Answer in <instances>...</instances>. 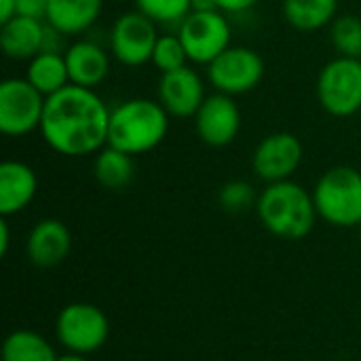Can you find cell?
Masks as SVG:
<instances>
[{
    "mask_svg": "<svg viewBox=\"0 0 361 361\" xmlns=\"http://www.w3.org/2000/svg\"><path fill=\"white\" fill-rule=\"evenodd\" d=\"M17 15V0H0V23L11 21Z\"/></svg>",
    "mask_w": 361,
    "mask_h": 361,
    "instance_id": "f546056e",
    "label": "cell"
},
{
    "mask_svg": "<svg viewBox=\"0 0 361 361\" xmlns=\"http://www.w3.org/2000/svg\"><path fill=\"white\" fill-rule=\"evenodd\" d=\"M182 38L188 61L209 66L233 44V25L222 11H192L176 30Z\"/></svg>",
    "mask_w": 361,
    "mask_h": 361,
    "instance_id": "52a82bcc",
    "label": "cell"
},
{
    "mask_svg": "<svg viewBox=\"0 0 361 361\" xmlns=\"http://www.w3.org/2000/svg\"><path fill=\"white\" fill-rule=\"evenodd\" d=\"M110 112L95 89L68 85L47 97L38 131L44 144L61 157L97 154L108 146Z\"/></svg>",
    "mask_w": 361,
    "mask_h": 361,
    "instance_id": "6da1fadb",
    "label": "cell"
},
{
    "mask_svg": "<svg viewBox=\"0 0 361 361\" xmlns=\"http://www.w3.org/2000/svg\"><path fill=\"white\" fill-rule=\"evenodd\" d=\"M169 118L171 116L159 99H125L110 112L108 146L123 150L131 157L146 154L167 137Z\"/></svg>",
    "mask_w": 361,
    "mask_h": 361,
    "instance_id": "7a4b0ae2",
    "label": "cell"
},
{
    "mask_svg": "<svg viewBox=\"0 0 361 361\" xmlns=\"http://www.w3.org/2000/svg\"><path fill=\"white\" fill-rule=\"evenodd\" d=\"M38 192L36 171L21 161H4L0 165V216L11 218L23 212Z\"/></svg>",
    "mask_w": 361,
    "mask_h": 361,
    "instance_id": "2e32d148",
    "label": "cell"
},
{
    "mask_svg": "<svg viewBox=\"0 0 361 361\" xmlns=\"http://www.w3.org/2000/svg\"><path fill=\"white\" fill-rule=\"evenodd\" d=\"M72 250L70 228L55 218L40 220L27 235L25 254L30 262L38 269L59 267Z\"/></svg>",
    "mask_w": 361,
    "mask_h": 361,
    "instance_id": "5bb4252c",
    "label": "cell"
},
{
    "mask_svg": "<svg viewBox=\"0 0 361 361\" xmlns=\"http://www.w3.org/2000/svg\"><path fill=\"white\" fill-rule=\"evenodd\" d=\"M192 11H220L216 0H192Z\"/></svg>",
    "mask_w": 361,
    "mask_h": 361,
    "instance_id": "4dcf8cb0",
    "label": "cell"
},
{
    "mask_svg": "<svg viewBox=\"0 0 361 361\" xmlns=\"http://www.w3.org/2000/svg\"><path fill=\"white\" fill-rule=\"evenodd\" d=\"M51 343L34 330H15L2 345V361H57Z\"/></svg>",
    "mask_w": 361,
    "mask_h": 361,
    "instance_id": "7402d4cb",
    "label": "cell"
},
{
    "mask_svg": "<svg viewBox=\"0 0 361 361\" xmlns=\"http://www.w3.org/2000/svg\"><path fill=\"white\" fill-rule=\"evenodd\" d=\"M256 214L271 235L290 241L307 237L319 218L313 192L292 180L267 184V188L258 195Z\"/></svg>",
    "mask_w": 361,
    "mask_h": 361,
    "instance_id": "3957f363",
    "label": "cell"
},
{
    "mask_svg": "<svg viewBox=\"0 0 361 361\" xmlns=\"http://www.w3.org/2000/svg\"><path fill=\"white\" fill-rule=\"evenodd\" d=\"M317 99L336 118L357 114L361 110V59L338 55L328 61L317 76Z\"/></svg>",
    "mask_w": 361,
    "mask_h": 361,
    "instance_id": "5b68a950",
    "label": "cell"
},
{
    "mask_svg": "<svg viewBox=\"0 0 361 361\" xmlns=\"http://www.w3.org/2000/svg\"><path fill=\"white\" fill-rule=\"evenodd\" d=\"M317 216L338 228L361 224V171L338 165L328 169L313 188Z\"/></svg>",
    "mask_w": 361,
    "mask_h": 361,
    "instance_id": "277c9868",
    "label": "cell"
},
{
    "mask_svg": "<svg viewBox=\"0 0 361 361\" xmlns=\"http://www.w3.org/2000/svg\"><path fill=\"white\" fill-rule=\"evenodd\" d=\"M330 38L338 55L361 59V19L355 15H341L332 21Z\"/></svg>",
    "mask_w": 361,
    "mask_h": 361,
    "instance_id": "cb8c5ba5",
    "label": "cell"
},
{
    "mask_svg": "<svg viewBox=\"0 0 361 361\" xmlns=\"http://www.w3.org/2000/svg\"><path fill=\"white\" fill-rule=\"evenodd\" d=\"M205 97V82L195 68L184 66L161 74L159 102L171 118H195Z\"/></svg>",
    "mask_w": 361,
    "mask_h": 361,
    "instance_id": "4fadbf2b",
    "label": "cell"
},
{
    "mask_svg": "<svg viewBox=\"0 0 361 361\" xmlns=\"http://www.w3.org/2000/svg\"><path fill=\"white\" fill-rule=\"evenodd\" d=\"M286 21L300 32H315L332 21L338 15V0H283Z\"/></svg>",
    "mask_w": 361,
    "mask_h": 361,
    "instance_id": "ffe728a7",
    "label": "cell"
},
{
    "mask_svg": "<svg viewBox=\"0 0 361 361\" xmlns=\"http://www.w3.org/2000/svg\"><path fill=\"white\" fill-rule=\"evenodd\" d=\"M150 61L161 74H167V72H173V70L188 66V53H186L182 38L178 36V32L159 36Z\"/></svg>",
    "mask_w": 361,
    "mask_h": 361,
    "instance_id": "d4e9b609",
    "label": "cell"
},
{
    "mask_svg": "<svg viewBox=\"0 0 361 361\" xmlns=\"http://www.w3.org/2000/svg\"><path fill=\"white\" fill-rule=\"evenodd\" d=\"M70 85L97 89L110 72V53L93 40H76L68 44L66 53Z\"/></svg>",
    "mask_w": 361,
    "mask_h": 361,
    "instance_id": "9a60e30c",
    "label": "cell"
},
{
    "mask_svg": "<svg viewBox=\"0 0 361 361\" xmlns=\"http://www.w3.org/2000/svg\"><path fill=\"white\" fill-rule=\"evenodd\" d=\"M55 334L68 353L91 355L106 345L110 324L99 307L89 302H72L59 311Z\"/></svg>",
    "mask_w": 361,
    "mask_h": 361,
    "instance_id": "8992f818",
    "label": "cell"
},
{
    "mask_svg": "<svg viewBox=\"0 0 361 361\" xmlns=\"http://www.w3.org/2000/svg\"><path fill=\"white\" fill-rule=\"evenodd\" d=\"M159 36L157 23L135 8L123 13L112 23L108 34V51L118 63L127 68H140L152 59Z\"/></svg>",
    "mask_w": 361,
    "mask_h": 361,
    "instance_id": "9c48e42d",
    "label": "cell"
},
{
    "mask_svg": "<svg viewBox=\"0 0 361 361\" xmlns=\"http://www.w3.org/2000/svg\"><path fill=\"white\" fill-rule=\"evenodd\" d=\"M305 157L302 142L288 131H277L267 135L252 154V169L254 173L267 182H283L292 180V176L298 171Z\"/></svg>",
    "mask_w": 361,
    "mask_h": 361,
    "instance_id": "8fae6325",
    "label": "cell"
},
{
    "mask_svg": "<svg viewBox=\"0 0 361 361\" xmlns=\"http://www.w3.org/2000/svg\"><path fill=\"white\" fill-rule=\"evenodd\" d=\"M195 129L199 140L212 148H224L233 144L241 131V110L235 97L218 91L207 95L195 114Z\"/></svg>",
    "mask_w": 361,
    "mask_h": 361,
    "instance_id": "7c38bea8",
    "label": "cell"
},
{
    "mask_svg": "<svg viewBox=\"0 0 361 361\" xmlns=\"http://www.w3.org/2000/svg\"><path fill=\"white\" fill-rule=\"evenodd\" d=\"M47 97L23 76L0 82V131L8 137H23L40 129Z\"/></svg>",
    "mask_w": 361,
    "mask_h": 361,
    "instance_id": "ba28073f",
    "label": "cell"
},
{
    "mask_svg": "<svg viewBox=\"0 0 361 361\" xmlns=\"http://www.w3.org/2000/svg\"><path fill=\"white\" fill-rule=\"evenodd\" d=\"M11 247V226H8V218L0 220V256H6Z\"/></svg>",
    "mask_w": 361,
    "mask_h": 361,
    "instance_id": "f1b7e54d",
    "label": "cell"
},
{
    "mask_svg": "<svg viewBox=\"0 0 361 361\" xmlns=\"http://www.w3.org/2000/svg\"><path fill=\"white\" fill-rule=\"evenodd\" d=\"M360 233H361V224H360Z\"/></svg>",
    "mask_w": 361,
    "mask_h": 361,
    "instance_id": "d6a6232c",
    "label": "cell"
},
{
    "mask_svg": "<svg viewBox=\"0 0 361 361\" xmlns=\"http://www.w3.org/2000/svg\"><path fill=\"white\" fill-rule=\"evenodd\" d=\"M57 361H89V360H87V355H80V353H66V355H61Z\"/></svg>",
    "mask_w": 361,
    "mask_h": 361,
    "instance_id": "1f68e13d",
    "label": "cell"
},
{
    "mask_svg": "<svg viewBox=\"0 0 361 361\" xmlns=\"http://www.w3.org/2000/svg\"><path fill=\"white\" fill-rule=\"evenodd\" d=\"M264 78V59L250 47L231 44L207 66V80L218 93L243 95Z\"/></svg>",
    "mask_w": 361,
    "mask_h": 361,
    "instance_id": "30bf717a",
    "label": "cell"
},
{
    "mask_svg": "<svg viewBox=\"0 0 361 361\" xmlns=\"http://www.w3.org/2000/svg\"><path fill=\"white\" fill-rule=\"evenodd\" d=\"M218 203L228 214H245L258 203L256 188L245 180H231L218 192Z\"/></svg>",
    "mask_w": 361,
    "mask_h": 361,
    "instance_id": "484cf974",
    "label": "cell"
},
{
    "mask_svg": "<svg viewBox=\"0 0 361 361\" xmlns=\"http://www.w3.org/2000/svg\"><path fill=\"white\" fill-rule=\"evenodd\" d=\"M133 2H135V0H133Z\"/></svg>",
    "mask_w": 361,
    "mask_h": 361,
    "instance_id": "836d02e7",
    "label": "cell"
},
{
    "mask_svg": "<svg viewBox=\"0 0 361 361\" xmlns=\"http://www.w3.org/2000/svg\"><path fill=\"white\" fill-rule=\"evenodd\" d=\"M104 0H51L44 21L63 36H80L99 19Z\"/></svg>",
    "mask_w": 361,
    "mask_h": 361,
    "instance_id": "ac0fdd59",
    "label": "cell"
},
{
    "mask_svg": "<svg viewBox=\"0 0 361 361\" xmlns=\"http://www.w3.org/2000/svg\"><path fill=\"white\" fill-rule=\"evenodd\" d=\"M51 0H17V15L44 19Z\"/></svg>",
    "mask_w": 361,
    "mask_h": 361,
    "instance_id": "4316f807",
    "label": "cell"
},
{
    "mask_svg": "<svg viewBox=\"0 0 361 361\" xmlns=\"http://www.w3.org/2000/svg\"><path fill=\"white\" fill-rule=\"evenodd\" d=\"M218 2V8L226 15H241V13H247L252 11L260 0H216Z\"/></svg>",
    "mask_w": 361,
    "mask_h": 361,
    "instance_id": "83f0119b",
    "label": "cell"
},
{
    "mask_svg": "<svg viewBox=\"0 0 361 361\" xmlns=\"http://www.w3.org/2000/svg\"><path fill=\"white\" fill-rule=\"evenodd\" d=\"M44 19L15 15L11 21L0 23V49L8 59L30 61L42 49Z\"/></svg>",
    "mask_w": 361,
    "mask_h": 361,
    "instance_id": "e0dca14e",
    "label": "cell"
},
{
    "mask_svg": "<svg viewBox=\"0 0 361 361\" xmlns=\"http://www.w3.org/2000/svg\"><path fill=\"white\" fill-rule=\"evenodd\" d=\"M25 78L44 95H53L70 85V74H68V63L63 53H47L40 51L27 61L25 68Z\"/></svg>",
    "mask_w": 361,
    "mask_h": 361,
    "instance_id": "d6986e66",
    "label": "cell"
},
{
    "mask_svg": "<svg viewBox=\"0 0 361 361\" xmlns=\"http://www.w3.org/2000/svg\"><path fill=\"white\" fill-rule=\"evenodd\" d=\"M137 11L150 17L157 25H176L192 13V0H135Z\"/></svg>",
    "mask_w": 361,
    "mask_h": 361,
    "instance_id": "603a6c76",
    "label": "cell"
},
{
    "mask_svg": "<svg viewBox=\"0 0 361 361\" xmlns=\"http://www.w3.org/2000/svg\"><path fill=\"white\" fill-rule=\"evenodd\" d=\"M93 176L99 186L108 190H121L131 184L135 178V157L116 150L112 146H104L93 161Z\"/></svg>",
    "mask_w": 361,
    "mask_h": 361,
    "instance_id": "44dd1931",
    "label": "cell"
}]
</instances>
